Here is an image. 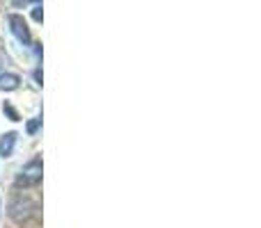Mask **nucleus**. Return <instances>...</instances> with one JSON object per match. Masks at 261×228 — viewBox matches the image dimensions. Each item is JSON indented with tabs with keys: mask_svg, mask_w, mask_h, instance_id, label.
I'll return each mask as SVG.
<instances>
[{
	"mask_svg": "<svg viewBox=\"0 0 261 228\" xmlns=\"http://www.w3.org/2000/svg\"><path fill=\"white\" fill-rule=\"evenodd\" d=\"M41 16H44V14H41V5H37L35 12H32V18H35V21H41Z\"/></svg>",
	"mask_w": 261,
	"mask_h": 228,
	"instance_id": "8",
	"label": "nucleus"
},
{
	"mask_svg": "<svg viewBox=\"0 0 261 228\" xmlns=\"http://www.w3.org/2000/svg\"><path fill=\"white\" fill-rule=\"evenodd\" d=\"M9 27H12V32H14V37H16L21 44H30V27H28V23H25V18L21 16V14H12L9 16Z\"/></svg>",
	"mask_w": 261,
	"mask_h": 228,
	"instance_id": "3",
	"label": "nucleus"
},
{
	"mask_svg": "<svg viewBox=\"0 0 261 228\" xmlns=\"http://www.w3.org/2000/svg\"><path fill=\"white\" fill-rule=\"evenodd\" d=\"M41 183V157L35 155L25 167L21 169L16 178V185L18 187H35V185Z\"/></svg>",
	"mask_w": 261,
	"mask_h": 228,
	"instance_id": "2",
	"label": "nucleus"
},
{
	"mask_svg": "<svg viewBox=\"0 0 261 228\" xmlns=\"http://www.w3.org/2000/svg\"><path fill=\"white\" fill-rule=\"evenodd\" d=\"M39 125H41V119H35V121H30V123H28V133H30V135H35L37 130H39Z\"/></svg>",
	"mask_w": 261,
	"mask_h": 228,
	"instance_id": "6",
	"label": "nucleus"
},
{
	"mask_svg": "<svg viewBox=\"0 0 261 228\" xmlns=\"http://www.w3.org/2000/svg\"><path fill=\"white\" fill-rule=\"evenodd\" d=\"M35 215H37V203L32 201L30 197L18 194V197H14L12 201H9V217H12L16 224H23V221L32 219Z\"/></svg>",
	"mask_w": 261,
	"mask_h": 228,
	"instance_id": "1",
	"label": "nucleus"
},
{
	"mask_svg": "<svg viewBox=\"0 0 261 228\" xmlns=\"http://www.w3.org/2000/svg\"><path fill=\"white\" fill-rule=\"evenodd\" d=\"M16 133H7L0 139V157H9L14 153V146H16Z\"/></svg>",
	"mask_w": 261,
	"mask_h": 228,
	"instance_id": "4",
	"label": "nucleus"
},
{
	"mask_svg": "<svg viewBox=\"0 0 261 228\" xmlns=\"http://www.w3.org/2000/svg\"><path fill=\"white\" fill-rule=\"evenodd\" d=\"M3 110L9 114V119H12V121H18V114H16V110H14L12 105H7V103H5V108H3Z\"/></svg>",
	"mask_w": 261,
	"mask_h": 228,
	"instance_id": "7",
	"label": "nucleus"
},
{
	"mask_svg": "<svg viewBox=\"0 0 261 228\" xmlns=\"http://www.w3.org/2000/svg\"><path fill=\"white\" fill-rule=\"evenodd\" d=\"M21 82V78L16 73H0V89L3 91H14Z\"/></svg>",
	"mask_w": 261,
	"mask_h": 228,
	"instance_id": "5",
	"label": "nucleus"
}]
</instances>
